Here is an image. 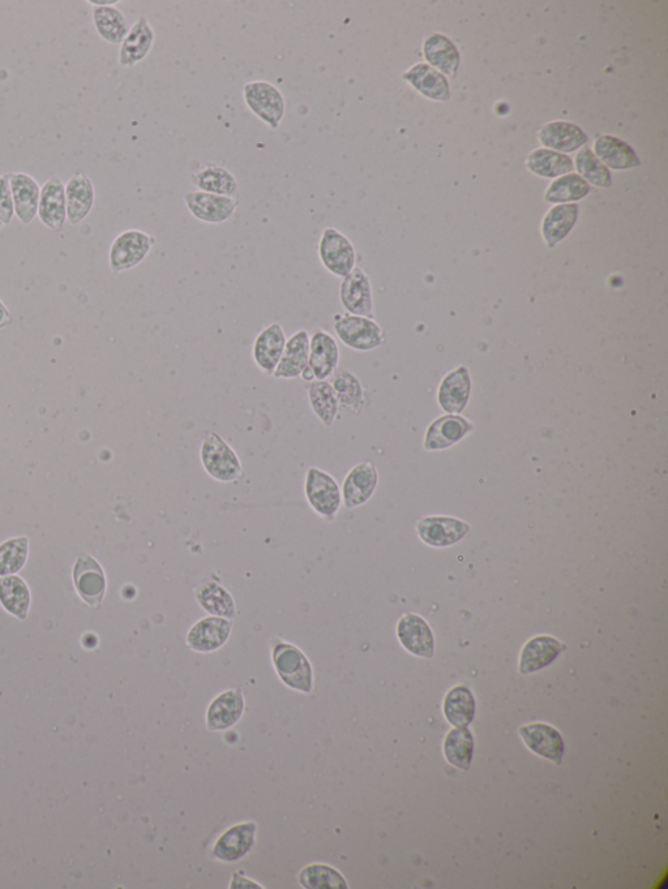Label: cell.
<instances>
[{
    "label": "cell",
    "instance_id": "cell-34",
    "mask_svg": "<svg viewBox=\"0 0 668 889\" xmlns=\"http://www.w3.org/2000/svg\"><path fill=\"white\" fill-rule=\"evenodd\" d=\"M423 53L427 62L440 73L447 76H455L460 66V53L456 46L441 34L430 36L423 44Z\"/></svg>",
    "mask_w": 668,
    "mask_h": 889
},
{
    "label": "cell",
    "instance_id": "cell-45",
    "mask_svg": "<svg viewBox=\"0 0 668 889\" xmlns=\"http://www.w3.org/2000/svg\"><path fill=\"white\" fill-rule=\"evenodd\" d=\"M299 882L304 888H348L346 880L338 871L324 865L308 866L299 876Z\"/></svg>",
    "mask_w": 668,
    "mask_h": 889
},
{
    "label": "cell",
    "instance_id": "cell-40",
    "mask_svg": "<svg viewBox=\"0 0 668 889\" xmlns=\"http://www.w3.org/2000/svg\"><path fill=\"white\" fill-rule=\"evenodd\" d=\"M331 385L340 406L357 411L363 403V388L358 377L345 368H337L331 377Z\"/></svg>",
    "mask_w": 668,
    "mask_h": 889
},
{
    "label": "cell",
    "instance_id": "cell-28",
    "mask_svg": "<svg viewBox=\"0 0 668 889\" xmlns=\"http://www.w3.org/2000/svg\"><path fill=\"white\" fill-rule=\"evenodd\" d=\"M473 429L462 416L447 415L435 420L427 429L425 448L427 450L447 449L462 440Z\"/></svg>",
    "mask_w": 668,
    "mask_h": 889
},
{
    "label": "cell",
    "instance_id": "cell-19",
    "mask_svg": "<svg viewBox=\"0 0 668 889\" xmlns=\"http://www.w3.org/2000/svg\"><path fill=\"white\" fill-rule=\"evenodd\" d=\"M418 534L431 547H449L470 531V526L456 518L430 517L418 523Z\"/></svg>",
    "mask_w": 668,
    "mask_h": 889
},
{
    "label": "cell",
    "instance_id": "cell-49",
    "mask_svg": "<svg viewBox=\"0 0 668 889\" xmlns=\"http://www.w3.org/2000/svg\"><path fill=\"white\" fill-rule=\"evenodd\" d=\"M301 377L304 381H307V382L315 381L314 372H312V369L310 367H307L306 369H304Z\"/></svg>",
    "mask_w": 668,
    "mask_h": 889
},
{
    "label": "cell",
    "instance_id": "cell-6",
    "mask_svg": "<svg viewBox=\"0 0 668 889\" xmlns=\"http://www.w3.org/2000/svg\"><path fill=\"white\" fill-rule=\"evenodd\" d=\"M72 582L79 598L89 607L98 609L104 603L107 578L100 561L88 552L77 554L72 566Z\"/></svg>",
    "mask_w": 668,
    "mask_h": 889
},
{
    "label": "cell",
    "instance_id": "cell-3",
    "mask_svg": "<svg viewBox=\"0 0 668 889\" xmlns=\"http://www.w3.org/2000/svg\"><path fill=\"white\" fill-rule=\"evenodd\" d=\"M201 463L211 478L222 483L241 478L242 463L237 453L218 433H208L200 449Z\"/></svg>",
    "mask_w": 668,
    "mask_h": 889
},
{
    "label": "cell",
    "instance_id": "cell-13",
    "mask_svg": "<svg viewBox=\"0 0 668 889\" xmlns=\"http://www.w3.org/2000/svg\"><path fill=\"white\" fill-rule=\"evenodd\" d=\"M286 341L288 339H286L284 329L278 322L265 326L256 337L254 346H252V358L265 375H273V372L276 371L282 354H284Z\"/></svg>",
    "mask_w": 668,
    "mask_h": 889
},
{
    "label": "cell",
    "instance_id": "cell-23",
    "mask_svg": "<svg viewBox=\"0 0 668 889\" xmlns=\"http://www.w3.org/2000/svg\"><path fill=\"white\" fill-rule=\"evenodd\" d=\"M231 622L225 618H204L190 630L187 644L194 651L212 652L224 646L230 637Z\"/></svg>",
    "mask_w": 668,
    "mask_h": 889
},
{
    "label": "cell",
    "instance_id": "cell-27",
    "mask_svg": "<svg viewBox=\"0 0 668 889\" xmlns=\"http://www.w3.org/2000/svg\"><path fill=\"white\" fill-rule=\"evenodd\" d=\"M402 79L430 100L447 102L451 98L448 81L427 64H415L402 75Z\"/></svg>",
    "mask_w": 668,
    "mask_h": 889
},
{
    "label": "cell",
    "instance_id": "cell-48",
    "mask_svg": "<svg viewBox=\"0 0 668 889\" xmlns=\"http://www.w3.org/2000/svg\"><path fill=\"white\" fill-rule=\"evenodd\" d=\"M87 3L92 7H111L118 6L121 0H87Z\"/></svg>",
    "mask_w": 668,
    "mask_h": 889
},
{
    "label": "cell",
    "instance_id": "cell-24",
    "mask_svg": "<svg viewBox=\"0 0 668 889\" xmlns=\"http://www.w3.org/2000/svg\"><path fill=\"white\" fill-rule=\"evenodd\" d=\"M471 392L470 373L466 367H458L448 373L441 382L439 403L448 414H460L468 405Z\"/></svg>",
    "mask_w": 668,
    "mask_h": 889
},
{
    "label": "cell",
    "instance_id": "cell-41",
    "mask_svg": "<svg viewBox=\"0 0 668 889\" xmlns=\"http://www.w3.org/2000/svg\"><path fill=\"white\" fill-rule=\"evenodd\" d=\"M473 736L466 728H456L449 732L444 742V754L448 762L461 770L468 771L473 758Z\"/></svg>",
    "mask_w": 668,
    "mask_h": 889
},
{
    "label": "cell",
    "instance_id": "cell-21",
    "mask_svg": "<svg viewBox=\"0 0 668 889\" xmlns=\"http://www.w3.org/2000/svg\"><path fill=\"white\" fill-rule=\"evenodd\" d=\"M520 734L534 753L556 764H562L565 746L558 730L547 724H532L520 728Z\"/></svg>",
    "mask_w": 668,
    "mask_h": 889
},
{
    "label": "cell",
    "instance_id": "cell-11",
    "mask_svg": "<svg viewBox=\"0 0 668 889\" xmlns=\"http://www.w3.org/2000/svg\"><path fill=\"white\" fill-rule=\"evenodd\" d=\"M37 217L51 231H61L67 222L66 183L53 175L41 187Z\"/></svg>",
    "mask_w": 668,
    "mask_h": 889
},
{
    "label": "cell",
    "instance_id": "cell-1",
    "mask_svg": "<svg viewBox=\"0 0 668 889\" xmlns=\"http://www.w3.org/2000/svg\"><path fill=\"white\" fill-rule=\"evenodd\" d=\"M243 100L248 110L271 130L280 128L286 113V101L280 89L268 81H250L244 84Z\"/></svg>",
    "mask_w": 668,
    "mask_h": 889
},
{
    "label": "cell",
    "instance_id": "cell-9",
    "mask_svg": "<svg viewBox=\"0 0 668 889\" xmlns=\"http://www.w3.org/2000/svg\"><path fill=\"white\" fill-rule=\"evenodd\" d=\"M184 204L192 217L209 225H220L229 221L238 208V200L234 197L201 191L187 192L184 195Z\"/></svg>",
    "mask_w": 668,
    "mask_h": 889
},
{
    "label": "cell",
    "instance_id": "cell-29",
    "mask_svg": "<svg viewBox=\"0 0 668 889\" xmlns=\"http://www.w3.org/2000/svg\"><path fill=\"white\" fill-rule=\"evenodd\" d=\"M565 650L563 643L552 637H537L526 643L520 657V673L530 674L546 668Z\"/></svg>",
    "mask_w": 668,
    "mask_h": 889
},
{
    "label": "cell",
    "instance_id": "cell-37",
    "mask_svg": "<svg viewBox=\"0 0 668 889\" xmlns=\"http://www.w3.org/2000/svg\"><path fill=\"white\" fill-rule=\"evenodd\" d=\"M444 714L455 727H468L475 714V700L468 687L457 686L449 691L444 700Z\"/></svg>",
    "mask_w": 668,
    "mask_h": 889
},
{
    "label": "cell",
    "instance_id": "cell-2",
    "mask_svg": "<svg viewBox=\"0 0 668 889\" xmlns=\"http://www.w3.org/2000/svg\"><path fill=\"white\" fill-rule=\"evenodd\" d=\"M333 321L336 336L351 350L372 351L384 343L383 329L370 317L336 313Z\"/></svg>",
    "mask_w": 668,
    "mask_h": 889
},
{
    "label": "cell",
    "instance_id": "cell-44",
    "mask_svg": "<svg viewBox=\"0 0 668 889\" xmlns=\"http://www.w3.org/2000/svg\"><path fill=\"white\" fill-rule=\"evenodd\" d=\"M576 169L586 183L589 182L593 186L601 188L611 186L610 171L588 148L581 149L580 153L577 154Z\"/></svg>",
    "mask_w": 668,
    "mask_h": 889
},
{
    "label": "cell",
    "instance_id": "cell-5",
    "mask_svg": "<svg viewBox=\"0 0 668 889\" xmlns=\"http://www.w3.org/2000/svg\"><path fill=\"white\" fill-rule=\"evenodd\" d=\"M318 255L325 270L337 278H345L357 268V251L354 244L336 227H327L321 233Z\"/></svg>",
    "mask_w": 668,
    "mask_h": 889
},
{
    "label": "cell",
    "instance_id": "cell-17",
    "mask_svg": "<svg viewBox=\"0 0 668 889\" xmlns=\"http://www.w3.org/2000/svg\"><path fill=\"white\" fill-rule=\"evenodd\" d=\"M378 471L371 462H362L351 468L342 485L346 508L353 509L366 504L378 487Z\"/></svg>",
    "mask_w": 668,
    "mask_h": 889
},
{
    "label": "cell",
    "instance_id": "cell-38",
    "mask_svg": "<svg viewBox=\"0 0 668 889\" xmlns=\"http://www.w3.org/2000/svg\"><path fill=\"white\" fill-rule=\"evenodd\" d=\"M526 166L541 178H556L573 170L571 158L548 149H537L530 153L526 158Z\"/></svg>",
    "mask_w": 668,
    "mask_h": 889
},
{
    "label": "cell",
    "instance_id": "cell-30",
    "mask_svg": "<svg viewBox=\"0 0 668 889\" xmlns=\"http://www.w3.org/2000/svg\"><path fill=\"white\" fill-rule=\"evenodd\" d=\"M538 139L546 148L563 153L575 152L588 141L581 128L567 122L545 124L538 132Z\"/></svg>",
    "mask_w": 668,
    "mask_h": 889
},
{
    "label": "cell",
    "instance_id": "cell-15",
    "mask_svg": "<svg viewBox=\"0 0 668 889\" xmlns=\"http://www.w3.org/2000/svg\"><path fill=\"white\" fill-rule=\"evenodd\" d=\"M341 351L336 338L325 330H318L310 337L308 367L314 372L315 380L331 379L340 364Z\"/></svg>",
    "mask_w": 668,
    "mask_h": 889
},
{
    "label": "cell",
    "instance_id": "cell-22",
    "mask_svg": "<svg viewBox=\"0 0 668 889\" xmlns=\"http://www.w3.org/2000/svg\"><path fill=\"white\" fill-rule=\"evenodd\" d=\"M397 635L402 646L411 654L421 657L434 656V637L427 622L415 614H406L398 622Z\"/></svg>",
    "mask_w": 668,
    "mask_h": 889
},
{
    "label": "cell",
    "instance_id": "cell-50",
    "mask_svg": "<svg viewBox=\"0 0 668 889\" xmlns=\"http://www.w3.org/2000/svg\"><path fill=\"white\" fill-rule=\"evenodd\" d=\"M3 227H4L3 223L0 222V229H3Z\"/></svg>",
    "mask_w": 668,
    "mask_h": 889
},
{
    "label": "cell",
    "instance_id": "cell-14",
    "mask_svg": "<svg viewBox=\"0 0 668 889\" xmlns=\"http://www.w3.org/2000/svg\"><path fill=\"white\" fill-rule=\"evenodd\" d=\"M156 41V33L147 17H139L128 30L121 49H119L118 62L124 68L135 67L143 62L153 49Z\"/></svg>",
    "mask_w": 668,
    "mask_h": 889
},
{
    "label": "cell",
    "instance_id": "cell-47",
    "mask_svg": "<svg viewBox=\"0 0 668 889\" xmlns=\"http://www.w3.org/2000/svg\"><path fill=\"white\" fill-rule=\"evenodd\" d=\"M12 322L11 312L8 311L6 304L0 299V330L6 329Z\"/></svg>",
    "mask_w": 668,
    "mask_h": 889
},
{
    "label": "cell",
    "instance_id": "cell-35",
    "mask_svg": "<svg viewBox=\"0 0 668 889\" xmlns=\"http://www.w3.org/2000/svg\"><path fill=\"white\" fill-rule=\"evenodd\" d=\"M577 217L578 206L575 204L558 205L550 209L542 223V234L547 246L552 248L562 242L576 225Z\"/></svg>",
    "mask_w": 668,
    "mask_h": 889
},
{
    "label": "cell",
    "instance_id": "cell-31",
    "mask_svg": "<svg viewBox=\"0 0 668 889\" xmlns=\"http://www.w3.org/2000/svg\"><path fill=\"white\" fill-rule=\"evenodd\" d=\"M594 153V156L610 169L628 170L640 166L635 150L616 137H598L594 143Z\"/></svg>",
    "mask_w": 668,
    "mask_h": 889
},
{
    "label": "cell",
    "instance_id": "cell-10",
    "mask_svg": "<svg viewBox=\"0 0 668 889\" xmlns=\"http://www.w3.org/2000/svg\"><path fill=\"white\" fill-rule=\"evenodd\" d=\"M340 302L350 315L370 317V319L374 317L372 286L365 270L355 268L348 276L342 278Z\"/></svg>",
    "mask_w": 668,
    "mask_h": 889
},
{
    "label": "cell",
    "instance_id": "cell-4",
    "mask_svg": "<svg viewBox=\"0 0 668 889\" xmlns=\"http://www.w3.org/2000/svg\"><path fill=\"white\" fill-rule=\"evenodd\" d=\"M156 244L154 236L145 231L131 229L123 231L111 243L109 268L113 274H121L139 266Z\"/></svg>",
    "mask_w": 668,
    "mask_h": 889
},
{
    "label": "cell",
    "instance_id": "cell-18",
    "mask_svg": "<svg viewBox=\"0 0 668 889\" xmlns=\"http://www.w3.org/2000/svg\"><path fill=\"white\" fill-rule=\"evenodd\" d=\"M308 356H310V334L307 330H298L286 341L284 354L272 376L278 380L298 379L308 367Z\"/></svg>",
    "mask_w": 668,
    "mask_h": 889
},
{
    "label": "cell",
    "instance_id": "cell-32",
    "mask_svg": "<svg viewBox=\"0 0 668 889\" xmlns=\"http://www.w3.org/2000/svg\"><path fill=\"white\" fill-rule=\"evenodd\" d=\"M92 20L98 36L110 45H121L130 30L126 15L117 6L93 7Z\"/></svg>",
    "mask_w": 668,
    "mask_h": 889
},
{
    "label": "cell",
    "instance_id": "cell-8",
    "mask_svg": "<svg viewBox=\"0 0 668 889\" xmlns=\"http://www.w3.org/2000/svg\"><path fill=\"white\" fill-rule=\"evenodd\" d=\"M304 492L312 509L331 518L340 509L342 496L337 481L328 472L311 467L307 471Z\"/></svg>",
    "mask_w": 668,
    "mask_h": 889
},
{
    "label": "cell",
    "instance_id": "cell-7",
    "mask_svg": "<svg viewBox=\"0 0 668 889\" xmlns=\"http://www.w3.org/2000/svg\"><path fill=\"white\" fill-rule=\"evenodd\" d=\"M273 663L278 676L291 689L310 693L312 669L301 650L289 643H278L273 651Z\"/></svg>",
    "mask_w": 668,
    "mask_h": 889
},
{
    "label": "cell",
    "instance_id": "cell-33",
    "mask_svg": "<svg viewBox=\"0 0 668 889\" xmlns=\"http://www.w3.org/2000/svg\"><path fill=\"white\" fill-rule=\"evenodd\" d=\"M244 702L238 690H229L221 694L208 710L207 723L209 729L224 730L233 727L242 716Z\"/></svg>",
    "mask_w": 668,
    "mask_h": 889
},
{
    "label": "cell",
    "instance_id": "cell-20",
    "mask_svg": "<svg viewBox=\"0 0 668 889\" xmlns=\"http://www.w3.org/2000/svg\"><path fill=\"white\" fill-rule=\"evenodd\" d=\"M191 183L198 191L234 197V199L239 192V183L235 175L226 167L213 162L205 163L194 171Z\"/></svg>",
    "mask_w": 668,
    "mask_h": 889
},
{
    "label": "cell",
    "instance_id": "cell-16",
    "mask_svg": "<svg viewBox=\"0 0 668 889\" xmlns=\"http://www.w3.org/2000/svg\"><path fill=\"white\" fill-rule=\"evenodd\" d=\"M10 186L15 217L23 225H31L37 218L38 205H40V184L28 173H11Z\"/></svg>",
    "mask_w": 668,
    "mask_h": 889
},
{
    "label": "cell",
    "instance_id": "cell-46",
    "mask_svg": "<svg viewBox=\"0 0 668 889\" xmlns=\"http://www.w3.org/2000/svg\"><path fill=\"white\" fill-rule=\"evenodd\" d=\"M15 217L14 201L10 186V174H0V222L10 225Z\"/></svg>",
    "mask_w": 668,
    "mask_h": 889
},
{
    "label": "cell",
    "instance_id": "cell-43",
    "mask_svg": "<svg viewBox=\"0 0 668 889\" xmlns=\"http://www.w3.org/2000/svg\"><path fill=\"white\" fill-rule=\"evenodd\" d=\"M201 607L205 611L226 618L235 617V604L233 598L224 587L217 583H207L196 591Z\"/></svg>",
    "mask_w": 668,
    "mask_h": 889
},
{
    "label": "cell",
    "instance_id": "cell-36",
    "mask_svg": "<svg viewBox=\"0 0 668 889\" xmlns=\"http://www.w3.org/2000/svg\"><path fill=\"white\" fill-rule=\"evenodd\" d=\"M308 399H310L312 410L321 420L325 427H332L334 420L340 410V402L334 393L331 382L312 381L307 388Z\"/></svg>",
    "mask_w": 668,
    "mask_h": 889
},
{
    "label": "cell",
    "instance_id": "cell-25",
    "mask_svg": "<svg viewBox=\"0 0 668 889\" xmlns=\"http://www.w3.org/2000/svg\"><path fill=\"white\" fill-rule=\"evenodd\" d=\"M0 605L19 621L27 620L32 605V592L20 575L0 578Z\"/></svg>",
    "mask_w": 668,
    "mask_h": 889
},
{
    "label": "cell",
    "instance_id": "cell-39",
    "mask_svg": "<svg viewBox=\"0 0 668 889\" xmlns=\"http://www.w3.org/2000/svg\"><path fill=\"white\" fill-rule=\"evenodd\" d=\"M31 551L28 536H15L0 543V578L19 574L27 565Z\"/></svg>",
    "mask_w": 668,
    "mask_h": 889
},
{
    "label": "cell",
    "instance_id": "cell-26",
    "mask_svg": "<svg viewBox=\"0 0 668 889\" xmlns=\"http://www.w3.org/2000/svg\"><path fill=\"white\" fill-rule=\"evenodd\" d=\"M256 826L254 823L238 824L231 827L214 845V856L218 860L234 862L246 856L255 843Z\"/></svg>",
    "mask_w": 668,
    "mask_h": 889
},
{
    "label": "cell",
    "instance_id": "cell-42",
    "mask_svg": "<svg viewBox=\"0 0 668 889\" xmlns=\"http://www.w3.org/2000/svg\"><path fill=\"white\" fill-rule=\"evenodd\" d=\"M590 186L580 175L569 174L554 180L545 195L547 203H571L588 196Z\"/></svg>",
    "mask_w": 668,
    "mask_h": 889
},
{
    "label": "cell",
    "instance_id": "cell-12",
    "mask_svg": "<svg viewBox=\"0 0 668 889\" xmlns=\"http://www.w3.org/2000/svg\"><path fill=\"white\" fill-rule=\"evenodd\" d=\"M67 222L80 225L92 213L96 204V188L92 179L83 171H77L66 183Z\"/></svg>",
    "mask_w": 668,
    "mask_h": 889
}]
</instances>
